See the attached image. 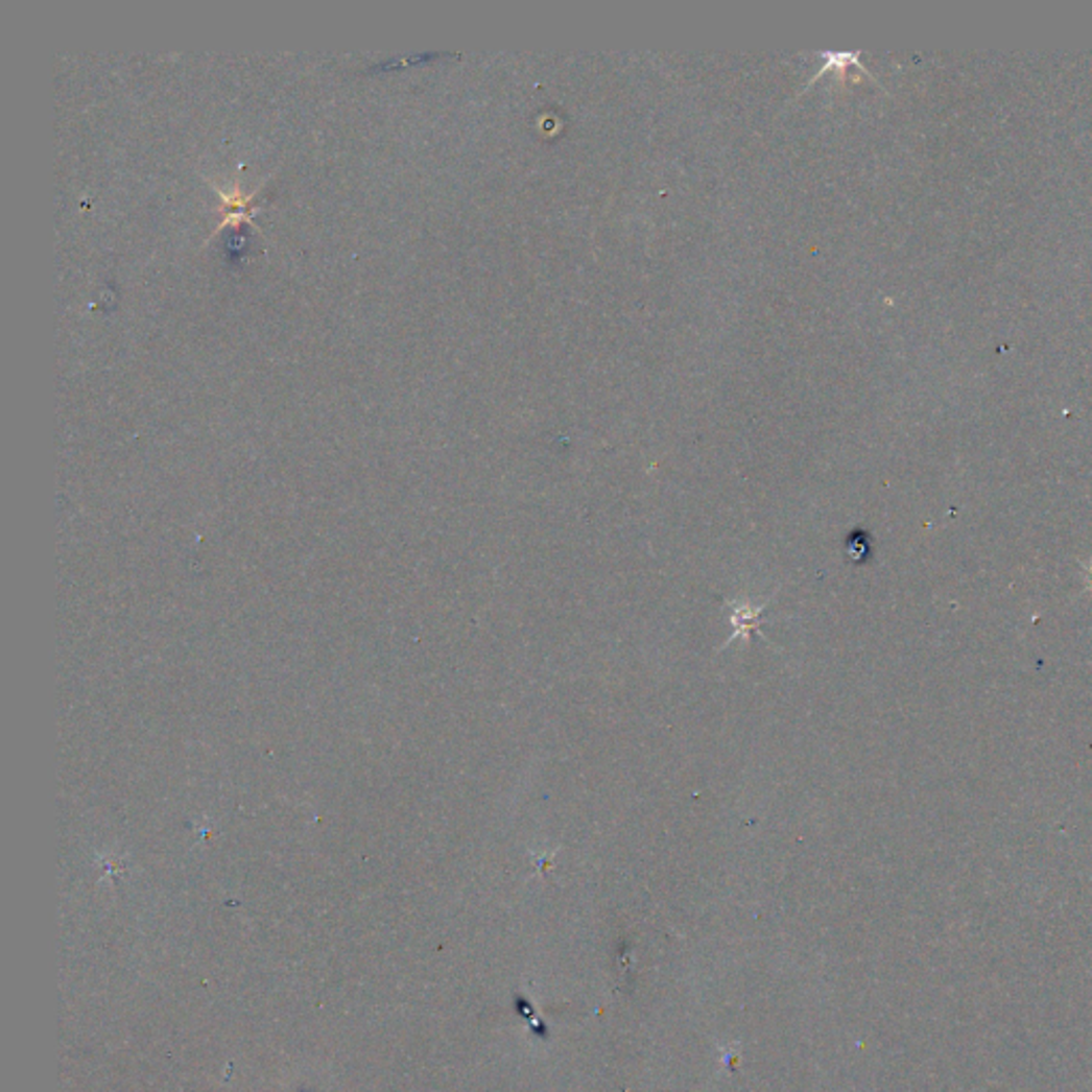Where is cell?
<instances>
[{
    "label": "cell",
    "mask_w": 1092,
    "mask_h": 1092,
    "mask_svg": "<svg viewBox=\"0 0 1092 1092\" xmlns=\"http://www.w3.org/2000/svg\"><path fill=\"white\" fill-rule=\"evenodd\" d=\"M764 611H766V607H760V609H756V611H750L747 604L736 607L734 613H732V617H730L732 625L736 627V632L732 634V640L738 638V636L750 638V630H752V627H760L758 623H760V615H762Z\"/></svg>",
    "instance_id": "cell-1"
}]
</instances>
